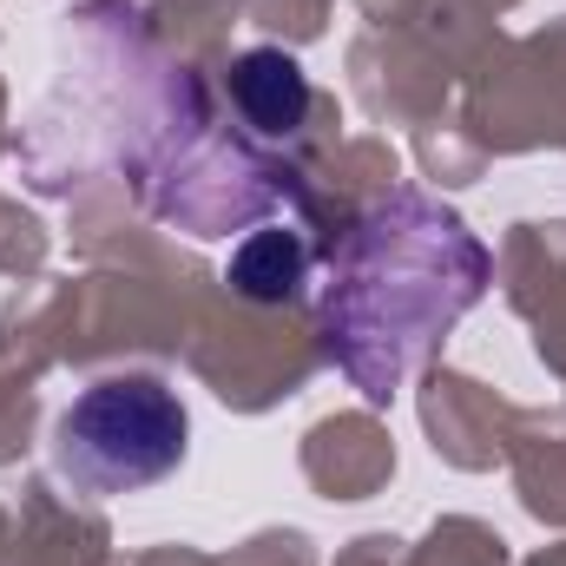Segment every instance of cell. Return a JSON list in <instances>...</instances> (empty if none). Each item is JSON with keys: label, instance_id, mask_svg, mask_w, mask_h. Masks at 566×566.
<instances>
[{"label": "cell", "instance_id": "6da1fadb", "mask_svg": "<svg viewBox=\"0 0 566 566\" xmlns=\"http://www.w3.org/2000/svg\"><path fill=\"white\" fill-rule=\"evenodd\" d=\"M488 271L494 264L481 238L461 224V211L422 191H389L349 224V238L329 258V283L316 296L336 369L382 402L481 303Z\"/></svg>", "mask_w": 566, "mask_h": 566}, {"label": "cell", "instance_id": "7a4b0ae2", "mask_svg": "<svg viewBox=\"0 0 566 566\" xmlns=\"http://www.w3.org/2000/svg\"><path fill=\"white\" fill-rule=\"evenodd\" d=\"M191 448L185 402L158 376H99L53 422V468L86 501H119L178 474Z\"/></svg>", "mask_w": 566, "mask_h": 566}, {"label": "cell", "instance_id": "3957f363", "mask_svg": "<svg viewBox=\"0 0 566 566\" xmlns=\"http://www.w3.org/2000/svg\"><path fill=\"white\" fill-rule=\"evenodd\" d=\"M224 86H231L238 119H244L251 133H264V139H290V133H303V119H310V80H303V66H296L283 46H251V53H238L231 73H224Z\"/></svg>", "mask_w": 566, "mask_h": 566}, {"label": "cell", "instance_id": "277c9868", "mask_svg": "<svg viewBox=\"0 0 566 566\" xmlns=\"http://www.w3.org/2000/svg\"><path fill=\"white\" fill-rule=\"evenodd\" d=\"M303 277H310V238L290 231V224L251 231V238L231 251V271H224V283H231L244 303H283V296H296Z\"/></svg>", "mask_w": 566, "mask_h": 566}]
</instances>
